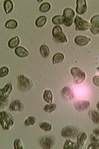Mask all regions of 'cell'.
Listing matches in <instances>:
<instances>
[{"mask_svg":"<svg viewBox=\"0 0 99 149\" xmlns=\"http://www.w3.org/2000/svg\"><path fill=\"white\" fill-rule=\"evenodd\" d=\"M0 123L3 129L8 130L14 124V119L13 116L6 111H2L1 112Z\"/></svg>","mask_w":99,"mask_h":149,"instance_id":"obj_1","label":"cell"},{"mask_svg":"<svg viewBox=\"0 0 99 149\" xmlns=\"http://www.w3.org/2000/svg\"><path fill=\"white\" fill-rule=\"evenodd\" d=\"M17 83L18 88L23 92L30 90L33 85V82L30 79L23 74L18 76Z\"/></svg>","mask_w":99,"mask_h":149,"instance_id":"obj_2","label":"cell"},{"mask_svg":"<svg viewBox=\"0 0 99 149\" xmlns=\"http://www.w3.org/2000/svg\"><path fill=\"white\" fill-rule=\"evenodd\" d=\"M52 34L54 40L58 42L64 43L68 42L66 37L63 32L62 28L59 26H56L54 27Z\"/></svg>","mask_w":99,"mask_h":149,"instance_id":"obj_3","label":"cell"},{"mask_svg":"<svg viewBox=\"0 0 99 149\" xmlns=\"http://www.w3.org/2000/svg\"><path fill=\"white\" fill-rule=\"evenodd\" d=\"M71 73L74 77V82L79 84L84 81L86 78V74L81 69L77 67H73L71 70Z\"/></svg>","mask_w":99,"mask_h":149,"instance_id":"obj_4","label":"cell"},{"mask_svg":"<svg viewBox=\"0 0 99 149\" xmlns=\"http://www.w3.org/2000/svg\"><path fill=\"white\" fill-rule=\"evenodd\" d=\"M75 15V12L71 8H68L64 9L62 16L64 24L66 26L69 27L72 25Z\"/></svg>","mask_w":99,"mask_h":149,"instance_id":"obj_5","label":"cell"},{"mask_svg":"<svg viewBox=\"0 0 99 149\" xmlns=\"http://www.w3.org/2000/svg\"><path fill=\"white\" fill-rule=\"evenodd\" d=\"M78 132V129L76 127L72 126H68L62 129L61 135L64 137L73 138L77 136Z\"/></svg>","mask_w":99,"mask_h":149,"instance_id":"obj_6","label":"cell"},{"mask_svg":"<svg viewBox=\"0 0 99 149\" xmlns=\"http://www.w3.org/2000/svg\"><path fill=\"white\" fill-rule=\"evenodd\" d=\"M74 23L76 25V29L77 30H87L91 27L90 23L78 15L75 18Z\"/></svg>","mask_w":99,"mask_h":149,"instance_id":"obj_7","label":"cell"},{"mask_svg":"<svg viewBox=\"0 0 99 149\" xmlns=\"http://www.w3.org/2000/svg\"><path fill=\"white\" fill-rule=\"evenodd\" d=\"M54 143V138L50 136H46L42 137L40 141L41 146L44 149L51 148L53 146Z\"/></svg>","mask_w":99,"mask_h":149,"instance_id":"obj_8","label":"cell"},{"mask_svg":"<svg viewBox=\"0 0 99 149\" xmlns=\"http://www.w3.org/2000/svg\"><path fill=\"white\" fill-rule=\"evenodd\" d=\"M12 86L11 84H7L1 89V102H5L12 90Z\"/></svg>","mask_w":99,"mask_h":149,"instance_id":"obj_9","label":"cell"},{"mask_svg":"<svg viewBox=\"0 0 99 149\" xmlns=\"http://www.w3.org/2000/svg\"><path fill=\"white\" fill-rule=\"evenodd\" d=\"M90 30L93 34L96 35L99 33V15L93 16L91 19Z\"/></svg>","mask_w":99,"mask_h":149,"instance_id":"obj_10","label":"cell"},{"mask_svg":"<svg viewBox=\"0 0 99 149\" xmlns=\"http://www.w3.org/2000/svg\"><path fill=\"white\" fill-rule=\"evenodd\" d=\"M61 95L63 99L66 101H71L75 97L74 93L70 88L65 86L64 87L61 92Z\"/></svg>","mask_w":99,"mask_h":149,"instance_id":"obj_11","label":"cell"},{"mask_svg":"<svg viewBox=\"0 0 99 149\" xmlns=\"http://www.w3.org/2000/svg\"><path fill=\"white\" fill-rule=\"evenodd\" d=\"M90 102L87 100H80L75 102V108L78 111H81L87 109L90 106Z\"/></svg>","mask_w":99,"mask_h":149,"instance_id":"obj_12","label":"cell"},{"mask_svg":"<svg viewBox=\"0 0 99 149\" xmlns=\"http://www.w3.org/2000/svg\"><path fill=\"white\" fill-rule=\"evenodd\" d=\"M87 7L86 1L85 0H77L76 12L79 15H82L87 11Z\"/></svg>","mask_w":99,"mask_h":149,"instance_id":"obj_13","label":"cell"},{"mask_svg":"<svg viewBox=\"0 0 99 149\" xmlns=\"http://www.w3.org/2000/svg\"><path fill=\"white\" fill-rule=\"evenodd\" d=\"M23 109V104L19 100H16L12 102L9 108V110L11 111H21Z\"/></svg>","mask_w":99,"mask_h":149,"instance_id":"obj_14","label":"cell"},{"mask_svg":"<svg viewBox=\"0 0 99 149\" xmlns=\"http://www.w3.org/2000/svg\"><path fill=\"white\" fill-rule=\"evenodd\" d=\"M91 40V39L82 36L76 37L74 40L75 43L77 45L81 46L87 45Z\"/></svg>","mask_w":99,"mask_h":149,"instance_id":"obj_15","label":"cell"},{"mask_svg":"<svg viewBox=\"0 0 99 149\" xmlns=\"http://www.w3.org/2000/svg\"><path fill=\"white\" fill-rule=\"evenodd\" d=\"M87 138V134L84 132L79 133L77 136V143L80 148H81L85 143Z\"/></svg>","mask_w":99,"mask_h":149,"instance_id":"obj_16","label":"cell"},{"mask_svg":"<svg viewBox=\"0 0 99 149\" xmlns=\"http://www.w3.org/2000/svg\"><path fill=\"white\" fill-rule=\"evenodd\" d=\"M16 55L20 58H24L29 54L28 51L24 47L21 46L18 47L15 50Z\"/></svg>","mask_w":99,"mask_h":149,"instance_id":"obj_17","label":"cell"},{"mask_svg":"<svg viewBox=\"0 0 99 149\" xmlns=\"http://www.w3.org/2000/svg\"><path fill=\"white\" fill-rule=\"evenodd\" d=\"M64 149H79L81 148L76 143L74 142L70 139L65 141L63 146Z\"/></svg>","mask_w":99,"mask_h":149,"instance_id":"obj_18","label":"cell"},{"mask_svg":"<svg viewBox=\"0 0 99 149\" xmlns=\"http://www.w3.org/2000/svg\"><path fill=\"white\" fill-rule=\"evenodd\" d=\"M89 115L94 123L99 124V113L97 111L94 109L90 110L89 111Z\"/></svg>","mask_w":99,"mask_h":149,"instance_id":"obj_19","label":"cell"},{"mask_svg":"<svg viewBox=\"0 0 99 149\" xmlns=\"http://www.w3.org/2000/svg\"><path fill=\"white\" fill-rule=\"evenodd\" d=\"M43 98L44 100L47 103H51L53 100L52 93L50 90H46L44 92Z\"/></svg>","mask_w":99,"mask_h":149,"instance_id":"obj_20","label":"cell"},{"mask_svg":"<svg viewBox=\"0 0 99 149\" xmlns=\"http://www.w3.org/2000/svg\"><path fill=\"white\" fill-rule=\"evenodd\" d=\"M3 7L6 13L8 14L12 11L13 10V3L10 0H6L4 2Z\"/></svg>","mask_w":99,"mask_h":149,"instance_id":"obj_21","label":"cell"},{"mask_svg":"<svg viewBox=\"0 0 99 149\" xmlns=\"http://www.w3.org/2000/svg\"><path fill=\"white\" fill-rule=\"evenodd\" d=\"M20 43V39L19 37L16 36L13 37L8 42V45L9 48L14 49Z\"/></svg>","mask_w":99,"mask_h":149,"instance_id":"obj_22","label":"cell"},{"mask_svg":"<svg viewBox=\"0 0 99 149\" xmlns=\"http://www.w3.org/2000/svg\"><path fill=\"white\" fill-rule=\"evenodd\" d=\"M40 52L42 57L44 58H46L48 56L50 51L48 46L46 45H42L40 47Z\"/></svg>","mask_w":99,"mask_h":149,"instance_id":"obj_23","label":"cell"},{"mask_svg":"<svg viewBox=\"0 0 99 149\" xmlns=\"http://www.w3.org/2000/svg\"><path fill=\"white\" fill-rule=\"evenodd\" d=\"M47 21V18L44 16H41L38 17L35 21V25L38 27L44 26Z\"/></svg>","mask_w":99,"mask_h":149,"instance_id":"obj_24","label":"cell"},{"mask_svg":"<svg viewBox=\"0 0 99 149\" xmlns=\"http://www.w3.org/2000/svg\"><path fill=\"white\" fill-rule=\"evenodd\" d=\"M64 58V56L62 53H57L55 54L53 58V64L60 63L62 61Z\"/></svg>","mask_w":99,"mask_h":149,"instance_id":"obj_25","label":"cell"},{"mask_svg":"<svg viewBox=\"0 0 99 149\" xmlns=\"http://www.w3.org/2000/svg\"><path fill=\"white\" fill-rule=\"evenodd\" d=\"M18 25V22L16 20L10 19L6 22L5 26L8 29H14Z\"/></svg>","mask_w":99,"mask_h":149,"instance_id":"obj_26","label":"cell"},{"mask_svg":"<svg viewBox=\"0 0 99 149\" xmlns=\"http://www.w3.org/2000/svg\"><path fill=\"white\" fill-rule=\"evenodd\" d=\"M57 107V105L55 104H47L44 107V110L46 113H52L56 109Z\"/></svg>","mask_w":99,"mask_h":149,"instance_id":"obj_27","label":"cell"},{"mask_svg":"<svg viewBox=\"0 0 99 149\" xmlns=\"http://www.w3.org/2000/svg\"><path fill=\"white\" fill-rule=\"evenodd\" d=\"M40 128L45 132H48L52 129V125L48 122H43L39 124Z\"/></svg>","mask_w":99,"mask_h":149,"instance_id":"obj_28","label":"cell"},{"mask_svg":"<svg viewBox=\"0 0 99 149\" xmlns=\"http://www.w3.org/2000/svg\"><path fill=\"white\" fill-rule=\"evenodd\" d=\"M91 142H98L99 141V129H96L94 130L90 137Z\"/></svg>","mask_w":99,"mask_h":149,"instance_id":"obj_29","label":"cell"},{"mask_svg":"<svg viewBox=\"0 0 99 149\" xmlns=\"http://www.w3.org/2000/svg\"><path fill=\"white\" fill-rule=\"evenodd\" d=\"M36 118L34 116H30L24 121V124L26 127H29L33 125L36 122Z\"/></svg>","mask_w":99,"mask_h":149,"instance_id":"obj_30","label":"cell"},{"mask_svg":"<svg viewBox=\"0 0 99 149\" xmlns=\"http://www.w3.org/2000/svg\"><path fill=\"white\" fill-rule=\"evenodd\" d=\"M52 22L55 25L62 24L64 23L63 17L60 15L55 16L52 18Z\"/></svg>","mask_w":99,"mask_h":149,"instance_id":"obj_31","label":"cell"},{"mask_svg":"<svg viewBox=\"0 0 99 149\" xmlns=\"http://www.w3.org/2000/svg\"><path fill=\"white\" fill-rule=\"evenodd\" d=\"M51 8L50 4L48 2H45L41 5L39 8V10L43 13H45L49 11Z\"/></svg>","mask_w":99,"mask_h":149,"instance_id":"obj_32","label":"cell"},{"mask_svg":"<svg viewBox=\"0 0 99 149\" xmlns=\"http://www.w3.org/2000/svg\"><path fill=\"white\" fill-rule=\"evenodd\" d=\"M14 148L15 149H23L24 147L20 140L17 139L14 141L13 143Z\"/></svg>","mask_w":99,"mask_h":149,"instance_id":"obj_33","label":"cell"},{"mask_svg":"<svg viewBox=\"0 0 99 149\" xmlns=\"http://www.w3.org/2000/svg\"><path fill=\"white\" fill-rule=\"evenodd\" d=\"M9 69L6 67H3L0 69V77H4L8 75Z\"/></svg>","mask_w":99,"mask_h":149,"instance_id":"obj_34","label":"cell"},{"mask_svg":"<svg viewBox=\"0 0 99 149\" xmlns=\"http://www.w3.org/2000/svg\"><path fill=\"white\" fill-rule=\"evenodd\" d=\"M88 149H98L99 148V143L98 142H92L88 146Z\"/></svg>","mask_w":99,"mask_h":149,"instance_id":"obj_35","label":"cell"},{"mask_svg":"<svg viewBox=\"0 0 99 149\" xmlns=\"http://www.w3.org/2000/svg\"><path fill=\"white\" fill-rule=\"evenodd\" d=\"M93 81L94 84L99 87V76L94 77L93 79Z\"/></svg>","mask_w":99,"mask_h":149,"instance_id":"obj_36","label":"cell"},{"mask_svg":"<svg viewBox=\"0 0 99 149\" xmlns=\"http://www.w3.org/2000/svg\"><path fill=\"white\" fill-rule=\"evenodd\" d=\"M96 107L97 109L99 112V102H98L96 104Z\"/></svg>","mask_w":99,"mask_h":149,"instance_id":"obj_37","label":"cell"},{"mask_svg":"<svg viewBox=\"0 0 99 149\" xmlns=\"http://www.w3.org/2000/svg\"><path fill=\"white\" fill-rule=\"evenodd\" d=\"M96 69L99 73V67H98Z\"/></svg>","mask_w":99,"mask_h":149,"instance_id":"obj_38","label":"cell"}]
</instances>
